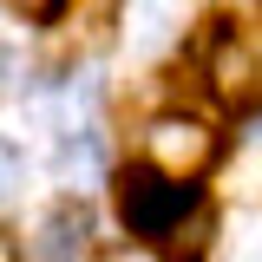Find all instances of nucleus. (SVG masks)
Here are the masks:
<instances>
[{"mask_svg": "<svg viewBox=\"0 0 262 262\" xmlns=\"http://www.w3.org/2000/svg\"><path fill=\"white\" fill-rule=\"evenodd\" d=\"M196 210V177H177L164 164H138L118 177V216L131 236H170Z\"/></svg>", "mask_w": 262, "mask_h": 262, "instance_id": "1", "label": "nucleus"}, {"mask_svg": "<svg viewBox=\"0 0 262 262\" xmlns=\"http://www.w3.org/2000/svg\"><path fill=\"white\" fill-rule=\"evenodd\" d=\"M144 144H151V164L177 170V177H196V170H210V158H216V138H210V125H196V118H158V125L144 131Z\"/></svg>", "mask_w": 262, "mask_h": 262, "instance_id": "2", "label": "nucleus"}, {"mask_svg": "<svg viewBox=\"0 0 262 262\" xmlns=\"http://www.w3.org/2000/svg\"><path fill=\"white\" fill-rule=\"evenodd\" d=\"M216 85L229 105H256L262 98V46L249 39V27H223L216 39Z\"/></svg>", "mask_w": 262, "mask_h": 262, "instance_id": "3", "label": "nucleus"}, {"mask_svg": "<svg viewBox=\"0 0 262 262\" xmlns=\"http://www.w3.org/2000/svg\"><path fill=\"white\" fill-rule=\"evenodd\" d=\"M85 236H92V210H85V203H59V210L39 223V243H33V249H39V256H79Z\"/></svg>", "mask_w": 262, "mask_h": 262, "instance_id": "4", "label": "nucleus"}, {"mask_svg": "<svg viewBox=\"0 0 262 262\" xmlns=\"http://www.w3.org/2000/svg\"><path fill=\"white\" fill-rule=\"evenodd\" d=\"M177 27H184V0H131V46L138 53H158Z\"/></svg>", "mask_w": 262, "mask_h": 262, "instance_id": "5", "label": "nucleus"}, {"mask_svg": "<svg viewBox=\"0 0 262 262\" xmlns=\"http://www.w3.org/2000/svg\"><path fill=\"white\" fill-rule=\"evenodd\" d=\"M98 138L92 131H72V138H66L59 144V184H85V177H98Z\"/></svg>", "mask_w": 262, "mask_h": 262, "instance_id": "6", "label": "nucleus"}, {"mask_svg": "<svg viewBox=\"0 0 262 262\" xmlns=\"http://www.w3.org/2000/svg\"><path fill=\"white\" fill-rule=\"evenodd\" d=\"M13 184H20V151H13V144L0 138V196L13 190Z\"/></svg>", "mask_w": 262, "mask_h": 262, "instance_id": "7", "label": "nucleus"}]
</instances>
